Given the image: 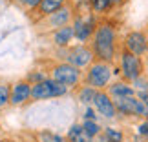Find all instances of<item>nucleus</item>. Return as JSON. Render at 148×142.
<instances>
[{
    "instance_id": "1",
    "label": "nucleus",
    "mask_w": 148,
    "mask_h": 142,
    "mask_svg": "<svg viewBox=\"0 0 148 142\" xmlns=\"http://www.w3.org/2000/svg\"><path fill=\"white\" fill-rule=\"evenodd\" d=\"M115 49H117V33L115 27L112 24L97 26V29L93 33V55L97 56L101 62H110L115 58Z\"/></svg>"
},
{
    "instance_id": "2",
    "label": "nucleus",
    "mask_w": 148,
    "mask_h": 142,
    "mask_svg": "<svg viewBox=\"0 0 148 142\" xmlns=\"http://www.w3.org/2000/svg\"><path fill=\"white\" fill-rule=\"evenodd\" d=\"M117 115L123 117H139V118H148V109L145 102L137 96H123V99H113Z\"/></svg>"
},
{
    "instance_id": "3",
    "label": "nucleus",
    "mask_w": 148,
    "mask_h": 142,
    "mask_svg": "<svg viewBox=\"0 0 148 142\" xmlns=\"http://www.w3.org/2000/svg\"><path fill=\"white\" fill-rule=\"evenodd\" d=\"M112 75H113V69L110 67V64L99 60V62H93L90 66V69L86 73V82H88V86H92L101 91V89H104L110 84Z\"/></svg>"
},
{
    "instance_id": "4",
    "label": "nucleus",
    "mask_w": 148,
    "mask_h": 142,
    "mask_svg": "<svg viewBox=\"0 0 148 142\" xmlns=\"http://www.w3.org/2000/svg\"><path fill=\"white\" fill-rule=\"evenodd\" d=\"M119 69H121V75L126 78V82H134L135 78L143 77V60L141 56L124 49L119 58Z\"/></svg>"
},
{
    "instance_id": "5",
    "label": "nucleus",
    "mask_w": 148,
    "mask_h": 142,
    "mask_svg": "<svg viewBox=\"0 0 148 142\" xmlns=\"http://www.w3.org/2000/svg\"><path fill=\"white\" fill-rule=\"evenodd\" d=\"M68 93V86L64 84L53 80V78H44V80L37 82L35 86L31 88V96L37 100H42V99H53V96H62Z\"/></svg>"
},
{
    "instance_id": "6",
    "label": "nucleus",
    "mask_w": 148,
    "mask_h": 142,
    "mask_svg": "<svg viewBox=\"0 0 148 142\" xmlns=\"http://www.w3.org/2000/svg\"><path fill=\"white\" fill-rule=\"evenodd\" d=\"M53 80L64 84V86H75V84H79V80H81V69L71 64H68V62H64V64H59L53 69Z\"/></svg>"
},
{
    "instance_id": "7",
    "label": "nucleus",
    "mask_w": 148,
    "mask_h": 142,
    "mask_svg": "<svg viewBox=\"0 0 148 142\" xmlns=\"http://www.w3.org/2000/svg\"><path fill=\"white\" fill-rule=\"evenodd\" d=\"M92 106L95 107V111H97L102 118H106V120H112V118L117 117V109H115V104H113V99L106 91H102V89L97 91Z\"/></svg>"
},
{
    "instance_id": "8",
    "label": "nucleus",
    "mask_w": 148,
    "mask_h": 142,
    "mask_svg": "<svg viewBox=\"0 0 148 142\" xmlns=\"http://www.w3.org/2000/svg\"><path fill=\"white\" fill-rule=\"evenodd\" d=\"M93 58H95L93 51L90 48H86V46H77V48L70 49L68 55H66V62H68V64L75 66V67H79V69L92 66Z\"/></svg>"
},
{
    "instance_id": "9",
    "label": "nucleus",
    "mask_w": 148,
    "mask_h": 142,
    "mask_svg": "<svg viewBox=\"0 0 148 142\" xmlns=\"http://www.w3.org/2000/svg\"><path fill=\"white\" fill-rule=\"evenodd\" d=\"M124 49L130 51V53L143 56L148 51V38L143 31H132L128 33L126 38H124Z\"/></svg>"
},
{
    "instance_id": "10",
    "label": "nucleus",
    "mask_w": 148,
    "mask_h": 142,
    "mask_svg": "<svg viewBox=\"0 0 148 142\" xmlns=\"http://www.w3.org/2000/svg\"><path fill=\"white\" fill-rule=\"evenodd\" d=\"M95 16H79L75 20V24H73V37L77 38L79 42H86L88 38L93 37L95 33Z\"/></svg>"
},
{
    "instance_id": "11",
    "label": "nucleus",
    "mask_w": 148,
    "mask_h": 142,
    "mask_svg": "<svg viewBox=\"0 0 148 142\" xmlns=\"http://www.w3.org/2000/svg\"><path fill=\"white\" fill-rule=\"evenodd\" d=\"M108 95L112 99H123V96H134L135 89L132 86V82H113L110 89H108Z\"/></svg>"
},
{
    "instance_id": "12",
    "label": "nucleus",
    "mask_w": 148,
    "mask_h": 142,
    "mask_svg": "<svg viewBox=\"0 0 148 142\" xmlns=\"http://www.w3.org/2000/svg\"><path fill=\"white\" fill-rule=\"evenodd\" d=\"M31 96V88L27 86L26 82H20L13 86V91H11V102L13 104H22Z\"/></svg>"
},
{
    "instance_id": "13",
    "label": "nucleus",
    "mask_w": 148,
    "mask_h": 142,
    "mask_svg": "<svg viewBox=\"0 0 148 142\" xmlns=\"http://www.w3.org/2000/svg\"><path fill=\"white\" fill-rule=\"evenodd\" d=\"M70 18H71V11L68 7H60L59 11H55V13L49 16V24L55 26V27H64V26H68Z\"/></svg>"
},
{
    "instance_id": "14",
    "label": "nucleus",
    "mask_w": 148,
    "mask_h": 142,
    "mask_svg": "<svg viewBox=\"0 0 148 142\" xmlns=\"http://www.w3.org/2000/svg\"><path fill=\"white\" fill-rule=\"evenodd\" d=\"M68 142H93V139H90L82 129V124H73L68 129Z\"/></svg>"
},
{
    "instance_id": "15",
    "label": "nucleus",
    "mask_w": 148,
    "mask_h": 142,
    "mask_svg": "<svg viewBox=\"0 0 148 142\" xmlns=\"http://www.w3.org/2000/svg\"><path fill=\"white\" fill-rule=\"evenodd\" d=\"M71 38H73V27L70 26H64V27H59L55 33V37H53V40L57 46H68V44L71 42Z\"/></svg>"
},
{
    "instance_id": "16",
    "label": "nucleus",
    "mask_w": 148,
    "mask_h": 142,
    "mask_svg": "<svg viewBox=\"0 0 148 142\" xmlns=\"http://www.w3.org/2000/svg\"><path fill=\"white\" fill-rule=\"evenodd\" d=\"M99 89H95L92 86H84L81 88V91H79V102L84 106H92L93 104V99H95V95H97Z\"/></svg>"
},
{
    "instance_id": "17",
    "label": "nucleus",
    "mask_w": 148,
    "mask_h": 142,
    "mask_svg": "<svg viewBox=\"0 0 148 142\" xmlns=\"http://www.w3.org/2000/svg\"><path fill=\"white\" fill-rule=\"evenodd\" d=\"M82 129H84V133H86L90 139H97L99 135L102 133L101 124L95 122V120H84L82 122Z\"/></svg>"
},
{
    "instance_id": "18",
    "label": "nucleus",
    "mask_w": 148,
    "mask_h": 142,
    "mask_svg": "<svg viewBox=\"0 0 148 142\" xmlns=\"http://www.w3.org/2000/svg\"><path fill=\"white\" fill-rule=\"evenodd\" d=\"M102 137L106 140H110V142H123L124 140V133L121 129H117V128L108 126V128H102Z\"/></svg>"
},
{
    "instance_id": "19",
    "label": "nucleus",
    "mask_w": 148,
    "mask_h": 142,
    "mask_svg": "<svg viewBox=\"0 0 148 142\" xmlns=\"http://www.w3.org/2000/svg\"><path fill=\"white\" fill-rule=\"evenodd\" d=\"M64 4V0H42L40 2V11L44 15H53L55 11H59Z\"/></svg>"
},
{
    "instance_id": "20",
    "label": "nucleus",
    "mask_w": 148,
    "mask_h": 142,
    "mask_svg": "<svg viewBox=\"0 0 148 142\" xmlns=\"http://www.w3.org/2000/svg\"><path fill=\"white\" fill-rule=\"evenodd\" d=\"M40 142H68V139H64L62 135L51 133V131H42L40 133Z\"/></svg>"
},
{
    "instance_id": "21",
    "label": "nucleus",
    "mask_w": 148,
    "mask_h": 142,
    "mask_svg": "<svg viewBox=\"0 0 148 142\" xmlns=\"http://www.w3.org/2000/svg\"><path fill=\"white\" fill-rule=\"evenodd\" d=\"M90 4H92V7H93L95 13H104V11H108L112 7L108 0H90Z\"/></svg>"
},
{
    "instance_id": "22",
    "label": "nucleus",
    "mask_w": 148,
    "mask_h": 142,
    "mask_svg": "<svg viewBox=\"0 0 148 142\" xmlns=\"http://www.w3.org/2000/svg\"><path fill=\"white\" fill-rule=\"evenodd\" d=\"M132 86H134V89H135V93H139V91H148V78H145V77L135 78V80L132 82Z\"/></svg>"
},
{
    "instance_id": "23",
    "label": "nucleus",
    "mask_w": 148,
    "mask_h": 142,
    "mask_svg": "<svg viewBox=\"0 0 148 142\" xmlns=\"http://www.w3.org/2000/svg\"><path fill=\"white\" fill-rule=\"evenodd\" d=\"M137 135L143 140H148V118H143V120H141L139 124H137Z\"/></svg>"
},
{
    "instance_id": "24",
    "label": "nucleus",
    "mask_w": 148,
    "mask_h": 142,
    "mask_svg": "<svg viewBox=\"0 0 148 142\" xmlns=\"http://www.w3.org/2000/svg\"><path fill=\"white\" fill-rule=\"evenodd\" d=\"M84 120H95V122H99V113L95 111V107L93 106H86V109H84Z\"/></svg>"
},
{
    "instance_id": "25",
    "label": "nucleus",
    "mask_w": 148,
    "mask_h": 142,
    "mask_svg": "<svg viewBox=\"0 0 148 142\" xmlns=\"http://www.w3.org/2000/svg\"><path fill=\"white\" fill-rule=\"evenodd\" d=\"M9 100V88L8 86H0V106H4Z\"/></svg>"
},
{
    "instance_id": "26",
    "label": "nucleus",
    "mask_w": 148,
    "mask_h": 142,
    "mask_svg": "<svg viewBox=\"0 0 148 142\" xmlns=\"http://www.w3.org/2000/svg\"><path fill=\"white\" fill-rule=\"evenodd\" d=\"M135 96L145 102V106H146V109H148V91H139V93H135Z\"/></svg>"
},
{
    "instance_id": "27",
    "label": "nucleus",
    "mask_w": 148,
    "mask_h": 142,
    "mask_svg": "<svg viewBox=\"0 0 148 142\" xmlns=\"http://www.w3.org/2000/svg\"><path fill=\"white\" fill-rule=\"evenodd\" d=\"M26 5H29V7H35V5H40L42 0H22Z\"/></svg>"
},
{
    "instance_id": "28",
    "label": "nucleus",
    "mask_w": 148,
    "mask_h": 142,
    "mask_svg": "<svg viewBox=\"0 0 148 142\" xmlns=\"http://www.w3.org/2000/svg\"><path fill=\"white\" fill-rule=\"evenodd\" d=\"M110 2V5H119V4H123V0H108Z\"/></svg>"
},
{
    "instance_id": "29",
    "label": "nucleus",
    "mask_w": 148,
    "mask_h": 142,
    "mask_svg": "<svg viewBox=\"0 0 148 142\" xmlns=\"http://www.w3.org/2000/svg\"><path fill=\"white\" fill-rule=\"evenodd\" d=\"M93 142H110V140H106L104 137H99V139H93Z\"/></svg>"
},
{
    "instance_id": "30",
    "label": "nucleus",
    "mask_w": 148,
    "mask_h": 142,
    "mask_svg": "<svg viewBox=\"0 0 148 142\" xmlns=\"http://www.w3.org/2000/svg\"><path fill=\"white\" fill-rule=\"evenodd\" d=\"M2 142H9V140H2Z\"/></svg>"
},
{
    "instance_id": "31",
    "label": "nucleus",
    "mask_w": 148,
    "mask_h": 142,
    "mask_svg": "<svg viewBox=\"0 0 148 142\" xmlns=\"http://www.w3.org/2000/svg\"><path fill=\"white\" fill-rule=\"evenodd\" d=\"M146 78H148V73H146Z\"/></svg>"
}]
</instances>
